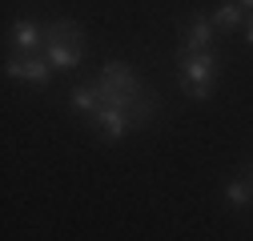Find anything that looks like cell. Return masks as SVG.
Returning a JSON list of instances; mask_svg holds the SVG:
<instances>
[{"instance_id":"obj_1","label":"cell","mask_w":253,"mask_h":241,"mask_svg":"<svg viewBox=\"0 0 253 241\" xmlns=\"http://www.w3.org/2000/svg\"><path fill=\"white\" fill-rule=\"evenodd\" d=\"M44 56L56 73H73L84 56V33L77 20H56L48 24V37H44Z\"/></svg>"},{"instance_id":"obj_2","label":"cell","mask_w":253,"mask_h":241,"mask_svg":"<svg viewBox=\"0 0 253 241\" xmlns=\"http://www.w3.org/2000/svg\"><path fill=\"white\" fill-rule=\"evenodd\" d=\"M221 65L213 52H201V56H181V88L193 101H205L213 93V80H217Z\"/></svg>"},{"instance_id":"obj_3","label":"cell","mask_w":253,"mask_h":241,"mask_svg":"<svg viewBox=\"0 0 253 241\" xmlns=\"http://www.w3.org/2000/svg\"><path fill=\"white\" fill-rule=\"evenodd\" d=\"M4 73L12 80H28V84L44 88L48 77H52V65H48V56H8L4 60Z\"/></svg>"},{"instance_id":"obj_4","label":"cell","mask_w":253,"mask_h":241,"mask_svg":"<svg viewBox=\"0 0 253 241\" xmlns=\"http://www.w3.org/2000/svg\"><path fill=\"white\" fill-rule=\"evenodd\" d=\"M92 125L101 129L105 141H125L137 125H133V117L125 113V109H113V105H97V113H92Z\"/></svg>"},{"instance_id":"obj_5","label":"cell","mask_w":253,"mask_h":241,"mask_svg":"<svg viewBox=\"0 0 253 241\" xmlns=\"http://www.w3.org/2000/svg\"><path fill=\"white\" fill-rule=\"evenodd\" d=\"M213 16H189V24H185V40H181V56H201V52H213L209 44H213Z\"/></svg>"},{"instance_id":"obj_6","label":"cell","mask_w":253,"mask_h":241,"mask_svg":"<svg viewBox=\"0 0 253 241\" xmlns=\"http://www.w3.org/2000/svg\"><path fill=\"white\" fill-rule=\"evenodd\" d=\"M97 80L101 84H109V88H117V93H141V77L129 69V65H125V60H109V65L97 73Z\"/></svg>"},{"instance_id":"obj_7","label":"cell","mask_w":253,"mask_h":241,"mask_svg":"<svg viewBox=\"0 0 253 241\" xmlns=\"http://www.w3.org/2000/svg\"><path fill=\"white\" fill-rule=\"evenodd\" d=\"M41 48H44V37H41L37 20H16L12 24V52L16 56H37Z\"/></svg>"},{"instance_id":"obj_8","label":"cell","mask_w":253,"mask_h":241,"mask_svg":"<svg viewBox=\"0 0 253 241\" xmlns=\"http://www.w3.org/2000/svg\"><path fill=\"white\" fill-rule=\"evenodd\" d=\"M225 201L237 205V209L253 205V185H249L245 177H229V181H225Z\"/></svg>"},{"instance_id":"obj_9","label":"cell","mask_w":253,"mask_h":241,"mask_svg":"<svg viewBox=\"0 0 253 241\" xmlns=\"http://www.w3.org/2000/svg\"><path fill=\"white\" fill-rule=\"evenodd\" d=\"M241 12H245L241 4H221V8L213 12V24H217V28H225V33H233L237 24H245V16H241Z\"/></svg>"},{"instance_id":"obj_10","label":"cell","mask_w":253,"mask_h":241,"mask_svg":"<svg viewBox=\"0 0 253 241\" xmlns=\"http://www.w3.org/2000/svg\"><path fill=\"white\" fill-rule=\"evenodd\" d=\"M97 88H92V84H77L73 88V109L77 113H97Z\"/></svg>"},{"instance_id":"obj_11","label":"cell","mask_w":253,"mask_h":241,"mask_svg":"<svg viewBox=\"0 0 253 241\" xmlns=\"http://www.w3.org/2000/svg\"><path fill=\"white\" fill-rule=\"evenodd\" d=\"M245 40L253 44V12H249V24H245Z\"/></svg>"},{"instance_id":"obj_12","label":"cell","mask_w":253,"mask_h":241,"mask_svg":"<svg viewBox=\"0 0 253 241\" xmlns=\"http://www.w3.org/2000/svg\"><path fill=\"white\" fill-rule=\"evenodd\" d=\"M237 4H241V8H249V12H253V0H237Z\"/></svg>"}]
</instances>
